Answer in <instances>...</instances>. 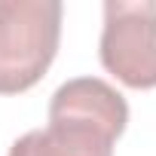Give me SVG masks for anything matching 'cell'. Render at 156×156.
Listing matches in <instances>:
<instances>
[{"instance_id":"1","label":"cell","mask_w":156,"mask_h":156,"mask_svg":"<svg viewBox=\"0 0 156 156\" xmlns=\"http://www.w3.org/2000/svg\"><path fill=\"white\" fill-rule=\"evenodd\" d=\"M126 122L129 104L110 83L76 76L55 89L49 126L22 135L9 147V156H113Z\"/></svg>"},{"instance_id":"2","label":"cell","mask_w":156,"mask_h":156,"mask_svg":"<svg viewBox=\"0 0 156 156\" xmlns=\"http://www.w3.org/2000/svg\"><path fill=\"white\" fill-rule=\"evenodd\" d=\"M61 12L58 0H0V95L43 80L58 52Z\"/></svg>"},{"instance_id":"3","label":"cell","mask_w":156,"mask_h":156,"mask_svg":"<svg viewBox=\"0 0 156 156\" xmlns=\"http://www.w3.org/2000/svg\"><path fill=\"white\" fill-rule=\"evenodd\" d=\"M101 64L129 89H156V3L107 0Z\"/></svg>"}]
</instances>
